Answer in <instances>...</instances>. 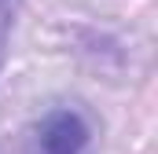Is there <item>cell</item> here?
I'll return each instance as SVG.
<instances>
[{
    "label": "cell",
    "mask_w": 158,
    "mask_h": 154,
    "mask_svg": "<svg viewBox=\"0 0 158 154\" xmlns=\"http://www.w3.org/2000/svg\"><path fill=\"white\" fill-rule=\"evenodd\" d=\"M92 125L74 107H55L37 125V151L40 154H88Z\"/></svg>",
    "instance_id": "1"
},
{
    "label": "cell",
    "mask_w": 158,
    "mask_h": 154,
    "mask_svg": "<svg viewBox=\"0 0 158 154\" xmlns=\"http://www.w3.org/2000/svg\"><path fill=\"white\" fill-rule=\"evenodd\" d=\"M15 7L19 0H0V70L7 59V40H11V26H15Z\"/></svg>",
    "instance_id": "2"
}]
</instances>
